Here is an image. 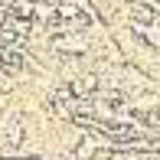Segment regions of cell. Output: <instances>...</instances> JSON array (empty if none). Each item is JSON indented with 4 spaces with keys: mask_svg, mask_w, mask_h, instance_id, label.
<instances>
[{
    "mask_svg": "<svg viewBox=\"0 0 160 160\" xmlns=\"http://www.w3.org/2000/svg\"><path fill=\"white\" fill-rule=\"evenodd\" d=\"M52 46L59 49V52L82 56L85 49H88V36L85 33H59V36H52Z\"/></svg>",
    "mask_w": 160,
    "mask_h": 160,
    "instance_id": "obj_1",
    "label": "cell"
},
{
    "mask_svg": "<svg viewBox=\"0 0 160 160\" xmlns=\"http://www.w3.org/2000/svg\"><path fill=\"white\" fill-rule=\"evenodd\" d=\"M13 88V78H10V72L7 69H0V92H10Z\"/></svg>",
    "mask_w": 160,
    "mask_h": 160,
    "instance_id": "obj_2",
    "label": "cell"
}]
</instances>
